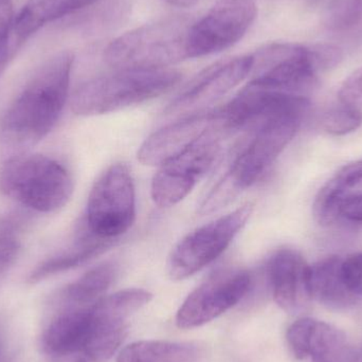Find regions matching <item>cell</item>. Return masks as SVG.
<instances>
[{
	"label": "cell",
	"instance_id": "cell-1",
	"mask_svg": "<svg viewBox=\"0 0 362 362\" xmlns=\"http://www.w3.org/2000/svg\"><path fill=\"white\" fill-rule=\"evenodd\" d=\"M74 55L57 53L25 83L0 123L4 159L28 154L54 129L67 103Z\"/></svg>",
	"mask_w": 362,
	"mask_h": 362
},
{
	"label": "cell",
	"instance_id": "cell-2",
	"mask_svg": "<svg viewBox=\"0 0 362 362\" xmlns=\"http://www.w3.org/2000/svg\"><path fill=\"white\" fill-rule=\"evenodd\" d=\"M305 114L291 112L274 117L252 129V135L221 180L200 204L199 214L217 212L252 187L272 167L301 127Z\"/></svg>",
	"mask_w": 362,
	"mask_h": 362
},
{
	"label": "cell",
	"instance_id": "cell-3",
	"mask_svg": "<svg viewBox=\"0 0 362 362\" xmlns=\"http://www.w3.org/2000/svg\"><path fill=\"white\" fill-rule=\"evenodd\" d=\"M252 57L248 84L267 90L303 95L316 85L320 72L340 63L342 53L332 45L272 42L259 49Z\"/></svg>",
	"mask_w": 362,
	"mask_h": 362
},
{
	"label": "cell",
	"instance_id": "cell-4",
	"mask_svg": "<svg viewBox=\"0 0 362 362\" xmlns=\"http://www.w3.org/2000/svg\"><path fill=\"white\" fill-rule=\"evenodd\" d=\"M181 80L177 70H117L87 81L72 93L70 106L78 116H99L155 99Z\"/></svg>",
	"mask_w": 362,
	"mask_h": 362
},
{
	"label": "cell",
	"instance_id": "cell-5",
	"mask_svg": "<svg viewBox=\"0 0 362 362\" xmlns=\"http://www.w3.org/2000/svg\"><path fill=\"white\" fill-rule=\"evenodd\" d=\"M0 189L31 210L52 213L69 202L74 180L59 161L44 155L23 154L4 159Z\"/></svg>",
	"mask_w": 362,
	"mask_h": 362
},
{
	"label": "cell",
	"instance_id": "cell-6",
	"mask_svg": "<svg viewBox=\"0 0 362 362\" xmlns=\"http://www.w3.org/2000/svg\"><path fill=\"white\" fill-rule=\"evenodd\" d=\"M189 25L180 18L159 19L136 28L110 42L104 53L117 70L167 69L189 59Z\"/></svg>",
	"mask_w": 362,
	"mask_h": 362
},
{
	"label": "cell",
	"instance_id": "cell-7",
	"mask_svg": "<svg viewBox=\"0 0 362 362\" xmlns=\"http://www.w3.org/2000/svg\"><path fill=\"white\" fill-rule=\"evenodd\" d=\"M135 217L133 176L127 165L116 163L93 185L83 223L97 238L116 240L129 231Z\"/></svg>",
	"mask_w": 362,
	"mask_h": 362
},
{
	"label": "cell",
	"instance_id": "cell-8",
	"mask_svg": "<svg viewBox=\"0 0 362 362\" xmlns=\"http://www.w3.org/2000/svg\"><path fill=\"white\" fill-rule=\"evenodd\" d=\"M252 211L253 204H246L185 235L168 259L170 278L185 280L221 257L246 225Z\"/></svg>",
	"mask_w": 362,
	"mask_h": 362
},
{
	"label": "cell",
	"instance_id": "cell-9",
	"mask_svg": "<svg viewBox=\"0 0 362 362\" xmlns=\"http://www.w3.org/2000/svg\"><path fill=\"white\" fill-rule=\"evenodd\" d=\"M255 0H218L187 32L189 59L223 52L240 42L257 18Z\"/></svg>",
	"mask_w": 362,
	"mask_h": 362
},
{
	"label": "cell",
	"instance_id": "cell-10",
	"mask_svg": "<svg viewBox=\"0 0 362 362\" xmlns=\"http://www.w3.org/2000/svg\"><path fill=\"white\" fill-rule=\"evenodd\" d=\"M223 137L221 134H210L180 156L159 167L151 185V195L157 206H175L193 191L216 163Z\"/></svg>",
	"mask_w": 362,
	"mask_h": 362
},
{
	"label": "cell",
	"instance_id": "cell-11",
	"mask_svg": "<svg viewBox=\"0 0 362 362\" xmlns=\"http://www.w3.org/2000/svg\"><path fill=\"white\" fill-rule=\"evenodd\" d=\"M250 274L244 269L215 272L189 293L176 315L180 329H191L214 320L233 308L250 288Z\"/></svg>",
	"mask_w": 362,
	"mask_h": 362
},
{
	"label": "cell",
	"instance_id": "cell-12",
	"mask_svg": "<svg viewBox=\"0 0 362 362\" xmlns=\"http://www.w3.org/2000/svg\"><path fill=\"white\" fill-rule=\"evenodd\" d=\"M212 133L227 136L221 107L183 117L155 132L140 146L138 160L144 165L161 167Z\"/></svg>",
	"mask_w": 362,
	"mask_h": 362
},
{
	"label": "cell",
	"instance_id": "cell-13",
	"mask_svg": "<svg viewBox=\"0 0 362 362\" xmlns=\"http://www.w3.org/2000/svg\"><path fill=\"white\" fill-rule=\"evenodd\" d=\"M252 65V54L221 59L212 64L178 93L168 106L165 115L183 118L209 110V106L216 103L250 76Z\"/></svg>",
	"mask_w": 362,
	"mask_h": 362
},
{
	"label": "cell",
	"instance_id": "cell-14",
	"mask_svg": "<svg viewBox=\"0 0 362 362\" xmlns=\"http://www.w3.org/2000/svg\"><path fill=\"white\" fill-rule=\"evenodd\" d=\"M268 280L274 301L288 314L304 312L312 301L310 265L295 249L282 248L268 259Z\"/></svg>",
	"mask_w": 362,
	"mask_h": 362
},
{
	"label": "cell",
	"instance_id": "cell-15",
	"mask_svg": "<svg viewBox=\"0 0 362 362\" xmlns=\"http://www.w3.org/2000/svg\"><path fill=\"white\" fill-rule=\"evenodd\" d=\"M286 339L293 356L313 362H341L348 342L337 327L310 318H302L287 329Z\"/></svg>",
	"mask_w": 362,
	"mask_h": 362
},
{
	"label": "cell",
	"instance_id": "cell-16",
	"mask_svg": "<svg viewBox=\"0 0 362 362\" xmlns=\"http://www.w3.org/2000/svg\"><path fill=\"white\" fill-rule=\"evenodd\" d=\"M91 329L90 305L65 308L45 329L42 350L55 358L78 359L90 338Z\"/></svg>",
	"mask_w": 362,
	"mask_h": 362
},
{
	"label": "cell",
	"instance_id": "cell-17",
	"mask_svg": "<svg viewBox=\"0 0 362 362\" xmlns=\"http://www.w3.org/2000/svg\"><path fill=\"white\" fill-rule=\"evenodd\" d=\"M114 243L115 240H102L93 235L82 221L76 231L74 243L68 248L59 251L57 255L45 259L42 263L36 266L35 269L30 274L29 282L35 284L49 276L78 267L102 255Z\"/></svg>",
	"mask_w": 362,
	"mask_h": 362
},
{
	"label": "cell",
	"instance_id": "cell-18",
	"mask_svg": "<svg viewBox=\"0 0 362 362\" xmlns=\"http://www.w3.org/2000/svg\"><path fill=\"white\" fill-rule=\"evenodd\" d=\"M349 196H362V160L344 165L317 194L313 214L321 226L338 223V206Z\"/></svg>",
	"mask_w": 362,
	"mask_h": 362
},
{
	"label": "cell",
	"instance_id": "cell-19",
	"mask_svg": "<svg viewBox=\"0 0 362 362\" xmlns=\"http://www.w3.org/2000/svg\"><path fill=\"white\" fill-rule=\"evenodd\" d=\"M153 295L140 288H129L102 297L90 305L91 322L95 331L127 329V321L150 303Z\"/></svg>",
	"mask_w": 362,
	"mask_h": 362
},
{
	"label": "cell",
	"instance_id": "cell-20",
	"mask_svg": "<svg viewBox=\"0 0 362 362\" xmlns=\"http://www.w3.org/2000/svg\"><path fill=\"white\" fill-rule=\"evenodd\" d=\"M100 0H28L15 16L13 40L18 48L32 34L51 21L88 8Z\"/></svg>",
	"mask_w": 362,
	"mask_h": 362
},
{
	"label": "cell",
	"instance_id": "cell-21",
	"mask_svg": "<svg viewBox=\"0 0 362 362\" xmlns=\"http://www.w3.org/2000/svg\"><path fill=\"white\" fill-rule=\"evenodd\" d=\"M340 265L341 257H327L310 266L312 299L332 310L350 308L359 300L346 288Z\"/></svg>",
	"mask_w": 362,
	"mask_h": 362
},
{
	"label": "cell",
	"instance_id": "cell-22",
	"mask_svg": "<svg viewBox=\"0 0 362 362\" xmlns=\"http://www.w3.org/2000/svg\"><path fill=\"white\" fill-rule=\"evenodd\" d=\"M202 351L196 344L148 340L123 349L117 362H199Z\"/></svg>",
	"mask_w": 362,
	"mask_h": 362
},
{
	"label": "cell",
	"instance_id": "cell-23",
	"mask_svg": "<svg viewBox=\"0 0 362 362\" xmlns=\"http://www.w3.org/2000/svg\"><path fill=\"white\" fill-rule=\"evenodd\" d=\"M117 276L116 265L104 263L66 286L59 295L65 308H83L101 299Z\"/></svg>",
	"mask_w": 362,
	"mask_h": 362
},
{
	"label": "cell",
	"instance_id": "cell-24",
	"mask_svg": "<svg viewBox=\"0 0 362 362\" xmlns=\"http://www.w3.org/2000/svg\"><path fill=\"white\" fill-rule=\"evenodd\" d=\"M361 124V110L344 104L327 110L320 119L321 129L334 136L348 135L358 129Z\"/></svg>",
	"mask_w": 362,
	"mask_h": 362
},
{
	"label": "cell",
	"instance_id": "cell-25",
	"mask_svg": "<svg viewBox=\"0 0 362 362\" xmlns=\"http://www.w3.org/2000/svg\"><path fill=\"white\" fill-rule=\"evenodd\" d=\"M362 21V0H332L325 13V25L334 31H344Z\"/></svg>",
	"mask_w": 362,
	"mask_h": 362
},
{
	"label": "cell",
	"instance_id": "cell-26",
	"mask_svg": "<svg viewBox=\"0 0 362 362\" xmlns=\"http://www.w3.org/2000/svg\"><path fill=\"white\" fill-rule=\"evenodd\" d=\"M14 19L12 0H0V74L17 49L13 40Z\"/></svg>",
	"mask_w": 362,
	"mask_h": 362
},
{
	"label": "cell",
	"instance_id": "cell-27",
	"mask_svg": "<svg viewBox=\"0 0 362 362\" xmlns=\"http://www.w3.org/2000/svg\"><path fill=\"white\" fill-rule=\"evenodd\" d=\"M21 251L18 232L10 223L0 225V279L14 265Z\"/></svg>",
	"mask_w": 362,
	"mask_h": 362
},
{
	"label": "cell",
	"instance_id": "cell-28",
	"mask_svg": "<svg viewBox=\"0 0 362 362\" xmlns=\"http://www.w3.org/2000/svg\"><path fill=\"white\" fill-rule=\"evenodd\" d=\"M342 280L346 288L356 298L362 297V252L353 253L341 259Z\"/></svg>",
	"mask_w": 362,
	"mask_h": 362
},
{
	"label": "cell",
	"instance_id": "cell-29",
	"mask_svg": "<svg viewBox=\"0 0 362 362\" xmlns=\"http://www.w3.org/2000/svg\"><path fill=\"white\" fill-rule=\"evenodd\" d=\"M339 100L344 105L362 107V68L351 74L339 91Z\"/></svg>",
	"mask_w": 362,
	"mask_h": 362
},
{
	"label": "cell",
	"instance_id": "cell-30",
	"mask_svg": "<svg viewBox=\"0 0 362 362\" xmlns=\"http://www.w3.org/2000/svg\"><path fill=\"white\" fill-rule=\"evenodd\" d=\"M362 225V196H349L338 206V221Z\"/></svg>",
	"mask_w": 362,
	"mask_h": 362
},
{
	"label": "cell",
	"instance_id": "cell-31",
	"mask_svg": "<svg viewBox=\"0 0 362 362\" xmlns=\"http://www.w3.org/2000/svg\"><path fill=\"white\" fill-rule=\"evenodd\" d=\"M165 1L178 8H189L197 4L198 0H165Z\"/></svg>",
	"mask_w": 362,
	"mask_h": 362
},
{
	"label": "cell",
	"instance_id": "cell-32",
	"mask_svg": "<svg viewBox=\"0 0 362 362\" xmlns=\"http://www.w3.org/2000/svg\"><path fill=\"white\" fill-rule=\"evenodd\" d=\"M350 362H362V349L356 355H355L354 357H353L352 361Z\"/></svg>",
	"mask_w": 362,
	"mask_h": 362
}]
</instances>
